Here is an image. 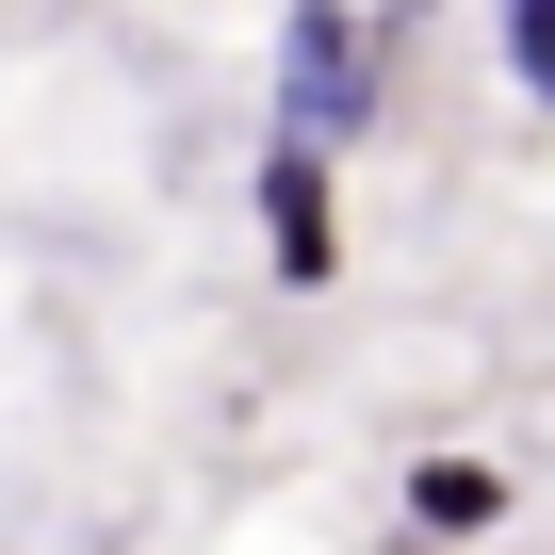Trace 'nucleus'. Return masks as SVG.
<instances>
[{
	"instance_id": "obj_1",
	"label": "nucleus",
	"mask_w": 555,
	"mask_h": 555,
	"mask_svg": "<svg viewBox=\"0 0 555 555\" xmlns=\"http://www.w3.org/2000/svg\"><path fill=\"white\" fill-rule=\"evenodd\" d=\"M376 99H392V17H295L278 34V147H344V131H376Z\"/></svg>"
},
{
	"instance_id": "obj_3",
	"label": "nucleus",
	"mask_w": 555,
	"mask_h": 555,
	"mask_svg": "<svg viewBox=\"0 0 555 555\" xmlns=\"http://www.w3.org/2000/svg\"><path fill=\"white\" fill-rule=\"evenodd\" d=\"M392 506H409V539H490V522H506V474H490V457H409Z\"/></svg>"
},
{
	"instance_id": "obj_2",
	"label": "nucleus",
	"mask_w": 555,
	"mask_h": 555,
	"mask_svg": "<svg viewBox=\"0 0 555 555\" xmlns=\"http://www.w3.org/2000/svg\"><path fill=\"white\" fill-rule=\"evenodd\" d=\"M261 261L295 278H344V196H327V147H261Z\"/></svg>"
},
{
	"instance_id": "obj_4",
	"label": "nucleus",
	"mask_w": 555,
	"mask_h": 555,
	"mask_svg": "<svg viewBox=\"0 0 555 555\" xmlns=\"http://www.w3.org/2000/svg\"><path fill=\"white\" fill-rule=\"evenodd\" d=\"M506 82L555 115V0H522V17H506Z\"/></svg>"
}]
</instances>
